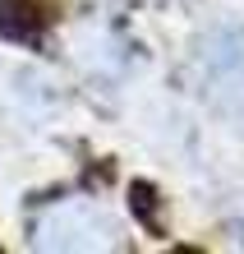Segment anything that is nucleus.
<instances>
[{
  "mask_svg": "<svg viewBox=\"0 0 244 254\" xmlns=\"http://www.w3.org/2000/svg\"><path fill=\"white\" fill-rule=\"evenodd\" d=\"M198 65H203V83L217 97V107L231 116H244V37L231 33V28L207 33Z\"/></svg>",
  "mask_w": 244,
  "mask_h": 254,
  "instance_id": "1",
  "label": "nucleus"
},
{
  "mask_svg": "<svg viewBox=\"0 0 244 254\" xmlns=\"http://www.w3.org/2000/svg\"><path fill=\"white\" fill-rule=\"evenodd\" d=\"M47 28H51V5L47 0H0V33L9 42L37 47Z\"/></svg>",
  "mask_w": 244,
  "mask_h": 254,
  "instance_id": "2",
  "label": "nucleus"
},
{
  "mask_svg": "<svg viewBox=\"0 0 244 254\" xmlns=\"http://www.w3.org/2000/svg\"><path fill=\"white\" fill-rule=\"evenodd\" d=\"M129 194H134V199H129V203H134V213H139V217H143V227L152 231V227H157V213L147 208V199H152V185H143V181H139V185H129Z\"/></svg>",
  "mask_w": 244,
  "mask_h": 254,
  "instance_id": "3",
  "label": "nucleus"
}]
</instances>
